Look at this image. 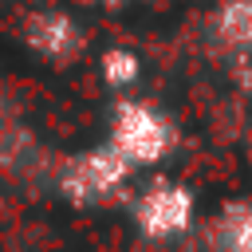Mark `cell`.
Returning <instances> with one entry per match:
<instances>
[{"label": "cell", "instance_id": "obj_1", "mask_svg": "<svg viewBox=\"0 0 252 252\" xmlns=\"http://www.w3.org/2000/svg\"><path fill=\"white\" fill-rule=\"evenodd\" d=\"M169 122L154 110V106H142V102H126L114 118V130H110V146L134 165V161H158L165 150H169Z\"/></svg>", "mask_w": 252, "mask_h": 252}, {"label": "cell", "instance_id": "obj_2", "mask_svg": "<svg viewBox=\"0 0 252 252\" xmlns=\"http://www.w3.org/2000/svg\"><path fill=\"white\" fill-rule=\"evenodd\" d=\"M189 197L185 189L177 185H154L150 193H142L138 201V224L154 236H169V232H181L189 224Z\"/></svg>", "mask_w": 252, "mask_h": 252}, {"label": "cell", "instance_id": "obj_3", "mask_svg": "<svg viewBox=\"0 0 252 252\" xmlns=\"http://www.w3.org/2000/svg\"><path fill=\"white\" fill-rule=\"evenodd\" d=\"M209 32L236 59H252V0H224L213 12Z\"/></svg>", "mask_w": 252, "mask_h": 252}, {"label": "cell", "instance_id": "obj_4", "mask_svg": "<svg viewBox=\"0 0 252 252\" xmlns=\"http://www.w3.org/2000/svg\"><path fill=\"white\" fill-rule=\"evenodd\" d=\"M213 252H252V205H236L217 220Z\"/></svg>", "mask_w": 252, "mask_h": 252}]
</instances>
